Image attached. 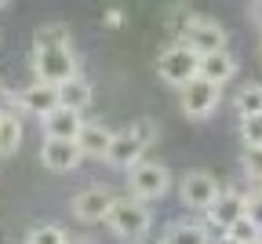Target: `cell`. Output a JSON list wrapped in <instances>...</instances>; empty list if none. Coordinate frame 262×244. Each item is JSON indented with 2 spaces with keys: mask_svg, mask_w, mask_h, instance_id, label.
<instances>
[{
  "mask_svg": "<svg viewBox=\"0 0 262 244\" xmlns=\"http://www.w3.org/2000/svg\"><path fill=\"white\" fill-rule=\"evenodd\" d=\"M157 138H160V124H157V120H149V117L131 120V128L113 131V143H110V150H106V164H110V168H124V171L135 168Z\"/></svg>",
  "mask_w": 262,
  "mask_h": 244,
  "instance_id": "cell-1",
  "label": "cell"
},
{
  "mask_svg": "<svg viewBox=\"0 0 262 244\" xmlns=\"http://www.w3.org/2000/svg\"><path fill=\"white\" fill-rule=\"evenodd\" d=\"M106 226L113 230V237L127 240V244H139L149 237L153 230V212H149V204L139 200V197H113L110 204V215H106Z\"/></svg>",
  "mask_w": 262,
  "mask_h": 244,
  "instance_id": "cell-2",
  "label": "cell"
},
{
  "mask_svg": "<svg viewBox=\"0 0 262 244\" xmlns=\"http://www.w3.org/2000/svg\"><path fill=\"white\" fill-rule=\"evenodd\" d=\"M77 73H80V66H77L73 44L70 48H37V51H33V80H44V84L62 88L66 80H73Z\"/></svg>",
  "mask_w": 262,
  "mask_h": 244,
  "instance_id": "cell-3",
  "label": "cell"
},
{
  "mask_svg": "<svg viewBox=\"0 0 262 244\" xmlns=\"http://www.w3.org/2000/svg\"><path fill=\"white\" fill-rule=\"evenodd\" d=\"M157 73H160L164 84L182 88V84H189L193 77H201V55H196L189 44L175 40V44H168V48L160 51V58H157Z\"/></svg>",
  "mask_w": 262,
  "mask_h": 244,
  "instance_id": "cell-4",
  "label": "cell"
},
{
  "mask_svg": "<svg viewBox=\"0 0 262 244\" xmlns=\"http://www.w3.org/2000/svg\"><path fill=\"white\" fill-rule=\"evenodd\" d=\"M219 106H222V88L204 77H193L189 84L179 88V110L189 120H208L219 113Z\"/></svg>",
  "mask_w": 262,
  "mask_h": 244,
  "instance_id": "cell-5",
  "label": "cell"
},
{
  "mask_svg": "<svg viewBox=\"0 0 262 244\" xmlns=\"http://www.w3.org/2000/svg\"><path fill=\"white\" fill-rule=\"evenodd\" d=\"M127 190L131 197H139V200H160L164 193L171 190V171L168 164H160V160H139L135 168H127Z\"/></svg>",
  "mask_w": 262,
  "mask_h": 244,
  "instance_id": "cell-6",
  "label": "cell"
},
{
  "mask_svg": "<svg viewBox=\"0 0 262 244\" xmlns=\"http://www.w3.org/2000/svg\"><path fill=\"white\" fill-rule=\"evenodd\" d=\"M219 190H222L219 179L211 175V171H204V168H193V171H186V175L179 179V200H182V208H189V212H196V215H204L211 208Z\"/></svg>",
  "mask_w": 262,
  "mask_h": 244,
  "instance_id": "cell-7",
  "label": "cell"
},
{
  "mask_svg": "<svg viewBox=\"0 0 262 244\" xmlns=\"http://www.w3.org/2000/svg\"><path fill=\"white\" fill-rule=\"evenodd\" d=\"M182 44H189L196 55H211V51H222V48H229V33H226V26H222L219 18L196 15V18H193V26L186 29Z\"/></svg>",
  "mask_w": 262,
  "mask_h": 244,
  "instance_id": "cell-8",
  "label": "cell"
},
{
  "mask_svg": "<svg viewBox=\"0 0 262 244\" xmlns=\"http://www.w3.org/2000/svg\"><path fill=\"white\" fill-rule=\"evenodd\" d=\"M110 204H113V193H110L106 186H88V190H80V193L73 197L70 212H73V219H77V222L95 226V222H106Z\"/></svg>",
  "mask_w": 262,
  "mask_h": 244,
  "instance_id": "cell-9",
  "label": "cell"
},
{
  "mask_svg": "<svg viewBox=\"0 0 262 244\" xmlns=\"http://www.w3.org/2000/svg\"><path fill=\"white\" fill-rule=\"evenodd\" d=\"M80 160H84V153L77 146V138H44L40 143V164L48 171H55V175L80 168Z\"/></svg>",
  "mask_w": 262,
  "mask_h": 244,
  "instance_id": "cell-10",
  "label": "cell"
},
{
  "mask_svg": "<svg viewBox=\"0 0 262 244\" xmlns=\"http://www.w3.org/2000/svg\"><path fill=\"white\" fill-rule=\"evenodd\" d=\"M241 215H244V190L241 186H222L219 197L211 200V208L204 212V219L215 222L219 230H229Z\"/></svg>",
  "mask_w": 262,
  "mask_h": 244,
  "instance_id": "cell-11",
  "label": "cell"
},
{
  "mask_svg": "<svg viewBox=\"0 0 262 244\" xmlns=\"http://www.w3.org/2000/svg\"><path fill=\"white\" fill-rule=\"evenodd\" d=\"M15 106L22 113H33V117H48L58 106V88L55 84H44V80H33L22 91H15Z\"/></svg>",
  "mask_w": 262,
  "mask_h": 244,
  "instance_id": "cell-12",
  "label": "cell"
},
{
  "mask_svg": "<svg viewBox=\"0 0 262 244\" xmlns=\"http://www.w3.org/2000/svg\"><path fill=\"white\" fill-rule=\"evenodd\" d=\"M40 128H44V138H77L84 128V113L58 102L48 117H40Z\"/></svg>",
  "mask_w": 262,
  "mask_h": 244,
  "instance_id": "cell-13",
  "label": "cell"
},
{
  "mask_svg": "<svg viewBox=\"0 0 262 244\" xmlns=\"http://www.w3.org/2000/svg\"><path fill=\"white\" fill-rule=\"evenodd\" d=\"M110 143H113V128H110V124H102V120H84V128H80V135H77V146H80L84 157L106 160Z\"/></svg>",
  "mask_w": 262,
  "mask_h": 244,
  "instance_id": "cell-14",
  "label": "cell"
},
{
  "mask_svg": "<svg viewBox=\"0 0 262 244\" xmlns=\"http://www.w3.org/2000/svg\"><path fill=\"white\" fill-rule=\"evenodd\" d=\"M237 55L229 51V48H222V51H211V55H201V77L204 80H211V84H219V88H226L229 80L237 77Z\"/></svg>",
  "mask_w": 262,
  "mask_h": 244,
  "instance_id": "cell-15",
  "label": "cell"
},
{
  "mask_svg": "<svg viewBox=\"0 0 262 244\" xmlns=\"http://www.w3.org/2000/svg\"><path fill=\"white\" fill-rule=\"evenodd\" d=\"M22 146V120L18 110H0V160L15 157Z\"/></svg>",
  "mask_w": 262,
  "mask_h": 244,
  "instance_id": "cell-16",
  "label": "cell"
},
{
  "mask_svg": "<svg viewBox=\"0 0 262 244\" xmlns=\"http://www.w3.org/2000/svg\"><path fill=\"white\" fill-rule=\"evenodd\" d=\"M91 98H95V91H91V80L88 77H73V80H66L62 88H58V102H62V106H70V110H88L91 106Z\"/></svg>",
  "mask_w": 262,
  "mask_h": 244,
  "instance_id": "cell-17",
  "label": "cell"
},
{
  "mask_svg": "<svg viewBox=\"0 0 262 244\" xmlns=\"http://www.w3.org/2000/svg\"><path fill=\"white\" fill-rule=\"evenodd\" d=\"M193 18H196V11L189 4H182V0H171V4L164 8V29H168L175 40L186 37V29L193 26Z\"/></svg>",
  "mask_w": 262,
  "mask_h": 244,
  "instance_id": "cell-18",
  "label": "cell"
},
{
  "mask_svg": "<svg viewBox=\"0 0 262 244\" xmlns=\"http://www.w3.org/2000/svg\"><path fill=\"white\" fill-rule=\"evenodd\" d=\"M73 44V29L66 22H48L33 33V51L37 48H70Z\"/></svg>",
  "mask_w": 262,
  "mask_h": 244,
  "instance_id": "cell-19",
  "label": "cell"
},
{
  "mask_svg": "<svg viewBox=\"0 0 262 244\" xmlns=\"http://www.w3.org/2000/svg\"><path fill=\"white\" fill-rule=\"evenodd\" d=\"M160 244H208V233L201 222H171L164 230Z\"/></svg>",
  "mask_w": 262,
  "mask_h": 244,
  "instance_id": "cell-20",
  "label": "cell"
},
{
  "mask_svg": "<svg viewBox=\"0 0 262 244\" xmlns=\"http://www.w3.org/2000/svg\"><path fill=\"white\" fill-rule=\"evenodd\" d=\"M233 110H237V120L262 113V84H255V80L244 84V88L237 91V98H233Z\"/></svg>",
  "mask_w": 262,
  "mask_h": 244,
  "instance_id": "cell-21",
  "label": "cell"
},
{
  "mask_svg": "<svg viewBox=\"0 0 262 244\" xmlns=\"http://www.w3.org/2000/svg\"><path fill=\"white\" fill-rule=\"evenodd\" d=\"M258 237H262V226H258V222H251L248 215H241L233 226L226 230V240H229V244H255Z\"/></svg>",
  "mask_w": 262,
  "mask_h": 244,
  "instance_id": "cell-22",
  "label": "cell"
},
{
  "mask_svg": "<svg viewBox=\"0 0 262 244\" xmlns=\"http://www.w3.org/2000/svg\"><path fill=\"white\" fill-rule=\"evenodd\" d=\"M66 240H70V233H66L62 226H51V222L33 226V230L26 233V244H66Z\"/></svg>",
  "mask_w": 262,
  "mask_h": 244,
  "instance_id": "cell-23",
  "label": "cell"
},
{
  "mask_svg": "<svg viewBox=\"0 0 262 244\" xmlns=\"http://www.w3.org/2000/svg\"><path fill=\"white\" fill-rule=\"evenodd\" d=\"M244 175L251 186H262V146H244Z\"/></svg>",
  "mask_w": 262,
  "mask_h": 244,
  "instance_id": "cell-24",
  "label": "cell"
},
{
  "mask_svg": "<svg viewBox=\"0 0 262 244\" xmlns=\"http://www.w3.org/2000/svg\"><path fill=\"white\" fill-rule=\"evenodd\" d=\"M241 143L244 146H262V113L241 117Z\"/></svg>",
  "mask_w": 262,
  "mask_h": 244,
  "instance_id": "cell-25",
  "label": "cell"
},
{
  "mask_svg": "<svg viewBox=\"0 0 262 244\" xmlns=\"http://www.w3.org/2000/svg\"><path fill=\"white\" fill-rule=\"evenodd\" d=\"M244 215L262 226V186H248L244 190Z\"/></svg>",
  "mask_w": 262,
  "mask_h": 244,
  "instance_id": "cell-26",
  "label": "cell"
},
{
  "mask_svg": "<svg viewBox=\"0 0 262 244\" xmlns=\"http://www.w3.org/2000/svg\"><path fill=\"white\" fill-rule=\"evenodd\" d=\"M248 22L262 33V0H248Z\"/></svg>",
  "mask_w": 262,
  "mask_h": 244,
  "instance_id": "cell-27",
  "label": "cell"
},
{
  "mask_svg": "<svg viewBox=\"0 0 262 244\" xmlns=\"http://www.w3.org/2000/svg\"><path fill=\"white\" fill-rule=\"evenodd\" d=\"M102 22H106V26H110V29H117V26H120V22H124V11H120V8H110V11H106V15H102Z\"/></svg>",
  "mask_w": 262,
  "mask_h": 244,
  "instance_id": "cell-28",
  "label": "cell"
},
{
  "mask_svg": "<svg viewBox=\"0 0 262 244\" xmlns=\"http://www.w3.org/2000/svg\"><path fill=\"white\" fill-rule=\"evenodd\" d=\"M66 244H95V240H91V237H84V233H73V237L66 240Z\"/></svg>",
  "mask_w": 262,
  "mask_h": 244,
  "instance_id": "cell-29",
  "label": "cell"
},
{
  "mask_svg": "<svg viewBox=\"0 0 262 244\" xmlns=\"http://www.w3.org/2000/svg\"><path fill=\"white\" fill-rule=\"evenodd\" d=\"M4 8H8V0H0V11H4Z\"/></svg>",
  "mask_w": 262,
  "mask_h": 244,
  "instance_id": "cell-30",
  "label": "cell"
},
{
  "mask_svg": "<svg viewBox=\"0 0 262 244\" xmlns=\"http://www.w3.org/2000/svg\"><path fill=\"white\" fill-rule=\"evenodd\" d=\"M258 58H262V40H258Z\"/></svg>",
  "mask_w": 262,
  "mask_h": 244,
  "instance_id": "cell-31",
  "label": "cell"
},
{
  "mask_svg": "<svg viewBox=\"0 0 262 244\" xmlns=\"http://www.w3.org/2000/svg\"><path fill=\"white\" fill-rule=\"evenodd\" d=\"M255 244H262V237H258V240H255Z\"/></svg>",
  "mask_w": 262,
  "mask_h": 244,
  "instance_id": "cell-32",
  "label": "cell"
}]
</instances>
